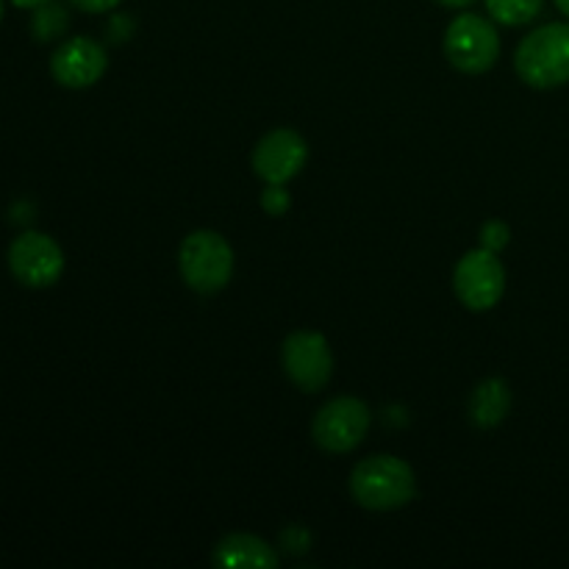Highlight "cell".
Here are the masks:
<instances>
[{"instance_id":"obj_1","label":"cell","mask_w":569,"mask_h":569,"mask_svg":"<svg viewBox=\"0 0 569 569\" xmlns=\"http://www.w3.org/2000/svg\"><path fill=\"white\" fill-rule=\"evenodd\" d=\"M350 495L367 511H398L415 500V470L398 456L361 459L350 472Z\"/></svg>"},{"instance_id":"obj_2","label":"cell","mask_w":569,"mask_h":569,"mask_svg":"<svg viewBox=\"0 0 569 569\" xmlns=\"http://www.w3.org/2000/svg\"><path fill=\"white\" fill-rule=\"evenodd\" d=\"M517 76L533 89L569 83V22H548L520 42L515 53Z\"/></svg>"},{"instance_id":"obj_3","label":"cell","mask_w":569,"mask_h":569,"mask_svg":"<svg viewBox=\"0 0 569 569\" xmlns=\"http://www.w3.org/2000/svg\"><path fill=\"white\" fill-rule=\"evenodd\" d=\"M178 267L189 289L198 295H214L231 281L233 250L217 231H192L178 250Z\"/></svg>"},{"instance_id":"obj_4","label":"cell","mask_w":569,"mask_h":569,"mask_svg":"<svg viewBox=\"0 0 569 569\" xmlns=\"http://www.w3.org/2000/svg\"><path fill=\"white\" fill-rule=\"evenodd\" d=\"M445 56L467 76L489 72L500 59L498 28L481 14H459L445 31Z\"/></svg>"},{"instance_id":"obj_5","label":"cell","mask_w":569,"mask_h":569,"mask_svg":"<svg viewBox=\"0 0 569 569\" xmlns=\"http://www.w3.org/2000/svg\"><path fill=\"white\" fill-rule=\"evenodd\" d=\"M370 422L372 415L365 400L345 395V398H333L331 403L317 411L315 422H311V439L322 453H353L365 442Z\"/></svg>"},{"instance_id":"obj_6","label":"cell","mask_w":569,"mask_h":569,"mask_svg":"<svg viewBox=\"0 0 569 569\" xmlns=\"http://www.w3.org/2000/svg\"><path fill=\"white\" fill-rule=\"evenodd\" d=\"M453 287L461 303L470 311H489L500 303L506 292V267L495 250L478 248L459 259L453 272Z\"/></svg>"},{"instance_id":"obj_7","label":"cell","mask_w":569,"mask_h":569,"mask_svg":"<svg viewBox=\"0 0 569 569\" xmlns=\"http://www.w3.org/2000/svg\"><path fill=\"white\" fill-rule=\"evenodd\" d=\"M281 365L295 387L303 392H320L333 376L331 345L317 331H295L283 339Z\"/></svg>"},{"instance_id":"obj_8","label":"cell","mask_w":569,"mask_h":569,"mask_svg":"<svg viewBox=\"0 0 569 569\" xmlns=\"http://www.w3.org/2000/svg\"><path fill=\"white\" fill-rule=\"evenodd\" d=\"M9 270L22 287L48 289L64 272V253H61L59 242L48 233L26 231L11 242Z\"/></svg>"},{"instance_id":"obj_9","label":"cell","mask_w":569,"mask_h":569,"mask_svg":"<svg viewBox=\"0 0 569 569\" xmlns=\"http://www.w3.org/2000/svg\"><path fill=\"white\" fill-rule=\"evenodd\" d=\"M309 161V144L292 128H276L259 139L253 150V170L264 183L287 187Z\"/></svg>"},{"instance_id":"obj_10","label":"cell","mask_w":569,"mask_h":569,"mask_svg":"<svg viewBox=\"0 0 569 569\" xmlns=\"http://www.w3.org/2000/svg\"><path fill=\"white\" fill-rule=\"evenodd\" d=\"M109 70V53L100 42L89 37H72L56 48L50 59V72L56 83L67 89L94 87Z\"/></svg>"},{"instance_id":"obj_11","label":"cell","mask_w":569,"mask_h":569,"mask_svg":"<svg viewBox=\"0 0 569 569\" xmlns=\"http://www.w3.org/2000/svg\"><path fill=\"white\" fill-rule=\"evenodd\" d=\"M211 561L222 569H276L278 553L253 533H228L217 542Z\"/></svg>"},{"instance_id":"obj_12","label":"cell","mask_w":569,"mask_h":569,"mask_svg":"<svg viewBox=\"0 0 569 569\" xmlns=\"http://www.w3.org/2000/svg\"><path fill=\"white\" fill-rule=\"evenodd\" d=\"M511 409V389L503 378H487L470 398V420L478 428H495L506 420Z\"/></svg>"},{"instance_id":"obj_13","label":"cell","mask_w":569,"mask_h":569,"mask_svg":"<svg viewBox=\"0 0 569 569\" xmlns=\"http://www.w3.org/2000/svg\"><path fill=\"white\" fill-rule=\"evenodd\" d=\"M545 0H487V11L500 26H528L542 14Z\"/></svg>"},{"instance_id":"obj_14","label":"cell","mask_w":569,"mask_h":569,"mask_svg":"<svg viewBox=\"0 0 569 569\" xmlns=\"http://www.w3.org/2000/svg\"><path fill=\"white\" fill-rule=\"evenodd\" d=\"M67 26H70V17H67L64 6L50 0V3L33 9L31 33L37 42H53V39H59L67 31Z\"/></svg>"},{"instance_id":"obj_15","label":"cell","mask_w":569,"mask_h":569,"mask_svg":"<svg viewBox=\"0 0 569 569\" xmlns=\"http://www.w3.org/2000/svg\"><path fill=\"white\" fill-rule=\"evenodd\" d=\"M289 203H292V200H289L287 189L276 187V183H267L264 194H261V209H264L267 214H272V217L287 214Z\"/></svg>"},{"instance_id":"obj_16","label":"cell","mask_w":569,"mask_h":569,"mask_svg":"<svg viewBox=\"0 0 569 569\" xmlns=\"http://www.w3.org/2000/svg\"><path fill=\"white\" fill-rule=\"evenodd\" d=\"M481 242L487 250H495V253H500V250L509 244V226L506 222H487V226L481 228Z\"/></svg>"},{"instance_id":"obj_17","label":"cell","mask_w":569,"mask_h":569,"mask_svg":"<svg viewBox=\"0 0 569 569\" xmlns=\"http://www.w3.org/2000/svg\"><path fill=\"white\" fill-rule=\"evenodd\" d=\"M281 542L287 545V548L292 550V553H303V550L311 545V537L300 526H292V528H289V531H283Z\"/></svg>"},{"instance_id":"obj_18","label":"cell","mask_w":569,"mask_h":569,"mask_svg":"<svg viewBox=\"0 0 569 569\" xmlns=\"http://www.w3.org/2000/svg\"><path fill=\"white\" fill-rule=\"evenodd\" d=\"M76 9L87 11V14H106V11L117 9V6L122 3V0H70Z\"/></svg>"},{"instance_id":"obj_19","label":"cell","mask_w":569,"mask_h":569,"mask_svg":"<svg viewBox=\"0 0 569 569\" xmlns=\"http://www.w3.org/2000/svg\"><path fill=\"white\" fill-rule=\"evenodd\" d=\"M11 3H14L17 9H39V6L50 3V0H11Z\"/></svg>"},{"instance_id":"obj_20","label":"cell","mask_w":569,"mask_h":569,"mask_svg":"<svg viewBox=\"0 0 569 569\" xmlns=\"http://www.w3.org/2000/svg\"><path fill=\"white\" fill-rule=\"evenodd\" d=\"M437 3L448 6V9H465V6L476 3V0H437Z\"/></svg>"},{"instance_id":"obj_21","label":"cell","mask_w":569,"mask_h":569,"mask_svg":"<svg viewBox=\"0 0 569 569\" xmlns=\"http://www.w3.org/2000/svg\"><path fill=\"white\" fill-rule=\"evenodd\" d=\"M556 6H559V9L569 17V0H556Z\"/></svg>"},{"instance_id":"obj_22","label":"cell","mask_w":569,"mask_h":569,"mask_svg":"<svg viewBox=\"0 0 569 569\" xmlns=\"http://www.w3.org/2000/svg\"><path fill=\"white\" fill-rule=\"evenodd\" d=\"M0 20H3V0H0Z\"/></svg>"}]
</instances>
